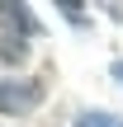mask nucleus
I'll return each instance as SVG.
<instances>
[{
  "label": "nucleus",
  "mask_w": 123,
  "mask_h": 127,
  "mask_svg": "<svg viewBox=\"0 0 123 127\" xmlns=\"http://www.w3.org/2000/svg\"><path fill=\"white\" fill-rule=\"evenodd\" d=\"M33 14L24 9V5H0V61H24V52H28V38H33Z\"/></svg>",
  "instance_id": "nucleus-1"
},
{
  "label": "nucleus",
  "mask_w": 123,
  "mask_h": 127,
  "mask_svg": "<svg viewBox=\"0 0 123 127\" xmlns=\"http://www.w3.org/2000/svg\"><path fill=\"white\" fill-rule=\"evenodd\" d=\"M43 104V80H0V113H9V118H24V113H33Z\"/></svg>",
  "instance_id": "nucleus-2"
},
{
  "label": "nucleus",
  "mask_w": 123,
  "mask_h": 127,
  "mask_svg": "<svg viewBox=\"0 0 123 127\" xmlns=\"http://www.w3.org/2000/svg\"><path fill=\"white\" fill-rule=\"evenodd\" d=\"M76 127H123V118L104 113V108H85V113H76Z\"/></svg>",
  "instance_id": "nucleus-3"
},
{
  "label": "nucleus",
  "mask_w": 123,
  "mask_h": 127,
  "mask_svg": "<svg viewBox=\"0 0 123 127\" xmlns=\"http://www.w3.org/2000/svg\"><path fill=\"white\" fill-rule=\"evenodd\" d=\"M109 75H114V80L123 85V61H114V66H109Z\"/></svg>",
  "instance_id": "nucleus-4"
}]
</instances>
